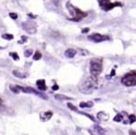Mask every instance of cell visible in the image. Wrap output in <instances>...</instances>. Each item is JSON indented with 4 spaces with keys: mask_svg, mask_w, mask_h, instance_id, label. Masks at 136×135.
Listing matches in <instances>:
<instances>
[{
    "mask_svg": "<svg viewBox=\"0 0 136 135\" xmlns=\"http://www.w3.org/2000/svg\"><path fill=\"white\" fill-rule=\"evenodd\" d=\"M19 88H20V92H23L25 93V94H35V95L39 96V97L43 98V99H47V96H46V94H43V93H40L38 92V91L34 90V88H32V87H23V86H20L19 85Z\"/></svg>",
    "mask_w": 136,
    "mask_h": 135,
    "instance_id": "obj_6",
    "label": "cell"
},
{
    "mask_svg": "<svg viewBox=\"0 0 136 135\" xmlns=\"http://www.w3.org/2000/svg\"><path fill=\"white\" fill-rule=\"evenodd\" d=\"M68 107L70 108L71 110H73V111H75V112H77V111H78L77 107H76L75 106H73L72 104H70V103H68Z\"/></svg>",
    "mask_w": 136,
    "mask_h": 135,
    "instance_id": "obj_23",
    "label": "cell"
},
{
    "mask_svg": "<svg viewBox=\"0 0 136 135\" xmlns=\"http://www.w3.org/2000/svg\"><path fill=\"white\" fill-rule=\"evenodd\" d=\"M80 107L81 108H84V107H88V104L85 102H81V104H80Z\"/></svg>",
    "mask_w": 136,
    "mask_h": 135,
    "instance_id": "obj_27",
    "label": "cell"
},
{
    "mask_svg": "<svg viewBox=\"0 0 136 135\" xmlns=\"http://www.w3.org/2000/svg\"><path fill=\"white\" fill-rule=\"evenodd\" d=\"M22 27L29 33H32H32H36V24L34 23V22H31V21L24 22V23L22 24Z\"/></svg>",
    "mask_w": 136,
    "mask_h": 135,
    "instance_id": "obj_8",
    "label": "cell"
},
{
    "mask_svg": "<svg viewBox=\"0 0 136 135\" xmlns=\"http://www.w3.org/2000/svg\"><path fill=\"white\" fill-rule=\"evenodd\" d=\"M66 7H67L69 14L71 15V18L69 19L70 20H73V21H80V20L86 18L87 16H88L87 12H84L80 9V8H76V7H74L69 2H68L67 4H66Z\"/></svg>",
    "mask_w": 136,
    "mask_h": 135,
    "instance_id": "obj_2",
    "label": "cell"
},
{
    "mask_svg": "<svg viewBox=\"0 0 136 135\" xmlns=\"http://www.w3.org/2000/svg\"><path fill=\"white\" fill-rule=\"evenodd\" d=\"M88 39L91 41L95 42V43H100V42H104L109 40V36L107 35H102L100 33H93L91 35L88 36Z\"/></svg>",
    "mask_w": 136,
    "mask_h": 135,
    "instance_id": "obj_7",
    "label": "cell"
},
{
    "mask_svg": "<svg viewBox=\"0 0 136 135\" xmlns=\"http://www.w3.org/2000/svg\"><path fill=\"white\" fill-rule=\"evenodd\" d=\"M9 56L14 59V60H19V59H20V57H19V55L16 53V52H10Z\"/></svg>",
    "mask_w": 136,
    "mask_h": 135,
    "instance_id": "obj_19",
    "label": "cell"
},
{
    "mask_svg": "<svg viewBox=\"0 0 136 135\" xmlns=\"http://www.w3.org/2000/svg\"><path fill=\"white\" fill-rule=\"evenodd\" d=\"M41 57H42V54L39 51H36L35 54L34 55V60H39V59H41Z\"/></svg>",
    "mask_w": 136,
    "mask_h": 135,
    "instance_id": "obj_20",
    "label": "cell"
},
{
    "mask_svg": "<svg viewBox=\"0 0 136 135\" xmlns=\"http://www.w3.org/2000/svg\"><path fill=\"white\" fill-rule=\"evenodd\" d=\"M52 116H53V112L46 111V112L42 113L41 115H40V117H41V120H43V121H47V120H49L50 118H51Z\"/></svg>",
    "mask_w": 136,
    "mask_h": 135,
    "instance_id": "obj_9",
    "label": "cell"
},
{
    "mask_svg": "<svg viewBox=\"0 0 136 135\" xmlns=\"http://www.w3.org/2000/svg\"><path fill=\"white\" fill-rule=\"evenodd\" d=\"M58 89H59V86L57 85V84H55V85H53V86H52V90H53V91H57Z\"/></svg>",
    "mask_w": 136,
    "mask_h": 135,
    "instance_id": "obj_28",
    "label": "cell"
},
{
    "mask_svg": "<svg viewBox=\"0 0 136 135\" xmlns=\"http://www.w3.org/2000/svg\"><path fill=\"white\" fill-rule=\"evenodd\" d=\"M115 75V69H113L112 71H111V76H114Z\"/></svg>",
    "mask_w": 136,
    "mask_h": 135,
    "instance_id": "obj_32",
    "label": "cell"
},
{
    "mask_svg": "<svg viewBox=\"0 0 136 135\" xmlns=\"http://www.w3.org/2000/svg\"><path fill=\"white\" fill-rule=\"evenodd\" d=\"M12 74H13L15 77L20 78V79H25V78H27V76H28L26 73H22V72H20V71H12Z\"/></svg>",
    "mask_w": 136,
    "mask_h": 135,
    "instance_id": "obj_13",
    "label": "cell"
},
{
    "mask_svg": "<svg viewBox=\"0 0 136 135\" xmlns=\"http://www.w3.org/2000/svg\"><path fill=\"white\" fill-rule=\"evenodd\" d=\"M76 50L75 49H73V48H69V49H67L65 51V56L67 57H69V58H72V57H75V55H76Z\"/></svg>",
    "mask_w": 136,
    "mask_h": 135,
    "instance_id": "obj_11",
    "label": "cell"
},
{
    "mask_svg": "<svg viewBox=\"0 0 136 135\" xmlns=\"http://www.w3.org/2000/svg\"><path fill=\"white\" fill-rule=\"evenodd\" d=\"M97 118L99 120H102V121H105V120H107L109 118V115L107 113H105V112L101 111L97 114Z\"/></svg>",
    "mask_w": 136,
    "mask_h": 135,
    "instance_id": "obj_12",
    "label": "cell"
},
{
    "mask_svg": "<svg viewBox=\"0 0 136 135\" xmlns=\"http://www.w3.org/2000/svg\"><path fill=\"white\" fill-rule=\"evenodd\" d=\"M122 120H123V117H122L121 114H118V115H116L115 116V117H114V121H116V122L122 121Z\"/></svg>",
    "mask_w": 136,
    "mask_h": 135,
    "instance_id": "obj_17",
    "label": "cell"
},
{
    "mask_svg": "<svg viewBox=\"0 0 136 135\" xmlns=\"http://www.w3.org/2000/svg\"><path fill=\"white\" fill-rule=\"evenodd\" d=\"M129 120H130V123H133L136 120V116L135 115H130L129 116Z\"/></svg>",
    "mask_w": 136,
    "mask_h": 135,
    "instance_id": "obj_22",
    "label": "cell"
},
{
    "mask_svg": "<svg viewBox=\"0 0 136 135\" xmlns=\"http://www.w3.org/2000/svg\"><path fill=\"white\" fill-rule=\"evenodd\" d=\"M32 55V49H28V50H26V51L24 52V56H25V57H29Z\"/></svg>",
    "mask_w": 136,
    "mask_h": 135,
    "instance_id": "obj_21",
    "label": "cell"
},
{
    "mask_svg": "<svg viewBox=\"0 0 136 135\" xmlns=\"http://www.w3.org/2000/svg\"><path fill=\"white\" fill-rule=\"evenodd\" d=\"M28 40V38L26 37V36H21V40H20V41L18 42V44H20V45H22V44L26 43Z\"/></svg>",
    "mask_w": 136,
    "mask_h": 135,
    "instance_id": "obj_25",
    "label": "cell"
},
{
    "mask_svg": "<svg viewBox=\"0 0 136 135\" xmlns=\"http://www.w3.org/2000/svg\"><path fill=\"white\" fill-rule=\"evenodd\" d=\"M9 89L12 93H14V94H19V93L20 92V88H19V85H13V84H10Z\"/></svg>",
    "mask_w": 136,
    "mask_h": 135,
    "instance_id": "obj_15",
    "label": "cell"
},
{
    "mask_svg": "<svg viewBox=\"0 0 136 135\" xmlns=\"http://www.w3.org/2000/svg\"><path fill=\"white\" fill-rule=\"evenodd\" d=\"M103 71V65H102V59L94 58L90 62V72L92 76H96L102 72Z\"/></svg>",
    "mask_w": 136,
    "mask_h": 135,
    "instance_id": "obj_3",
    "label": "cell"
},
{
    "mask_svg": "<svg viewBox=\"0 0 136 135\" xmlns=\"http://www.w3.org/2000/svg\"><path fill=\"white\" fill-rule=\"evenodd\" d=\"M103 80L96 76H92L91 75L89 78H87L80 86V91L83 94H92L95 90L99 89L102 87Z\"/></svg>",
    "mask_w": 136,
    "mask_h": 135,
    "instance_id": "obj_1",
    "label": "cell"
},
{
    "mask_svg": "<svg viewBox=\"0 0 136 135\" xmlns=\"http://www.w3.org/2000/svg\"><path fill=\"white\" fill-rule=\"evenodd\" d=\"M130 135H136V133L134 132V131H130Z\"/></svg>",
    "mask_w": 136,
    "mask_h": 135,
    "instance_id": "obj_31",
    "label": "cell"
},
{
    "mask_svg": "<svg viewBox=\"0 0 136 135\" xmlns=\"http://www.w3.org/2000/svg\"><path fill=\"white\" fill-rule=\"evenodd\" d=\"M121 82L125 86H135L136 85V72L132 71L124 75L121 79Z\"/></svg>",
    "mask_w": 136,
    "mask_h": 135,
    "instance_id": "obj_5",
    "label": "cell"
},
{
    "mask_svg": "<svg viewBox=\"0 0 136 135\" xmlns=\"http://www.w3.org/2000/svg\"><path fill=\"white\" fill-rule=\"evenodd\" d=\"M56 99H58V100H68V99H71L69 97H67V96H64V95H60V94H56L55 95Z\"/></svg>",
    "mask_w": 136,
    "mask_h": 135,
    "instance_id": "obj_18",
    "label": "cell"
},
{
    "mask_svg": "<svg viewBox=\"0 0 136 135\" xmlns=\"http://www.w3.org/2000/svg\"><path fill=\"white\" fill-rule=\"evenodd\" d=\"M5 108V106H4V101L1 97H0V111H2L3 109Z\"/></svg>",
    "mask_w": 136,
    "mask_h": 135,
    "instance_id": "obj_26",
    "label": "cell"
},
{
    "mask_svg": "<svg viewBox=\"0 0 136 135\" xmlns=\"http://www.w3.org/2000/svg\"><path fill=\"white\" fill-rule=\"evenodd\" d=\"M2 38L3 39H6V40L10 41V40L14 39V36H13V34H10V33H5V34H3L2 35Z\"/></svg>",
    "mask_w": 136,
    "mask_h": 135,
    "instance_id": "obj_16",
    "label": "cell"
},
{
    "mask_svg": "<svg viewBox=\"0 0 136 135\" xmlns=\"http://www.w3.org/2000/svg\"><path fill=\"white\" fill-rule=\"evenodd\" d=\"M9 17L12 19V20H17V19H18V14L14 13V12H10V13H9Z\"/></svg>",
    "mask_w": 136,
    "mask_h": 135,
    "instance_id": "obj_24",
    "label": "cell"
},
{
    "mask_svg": "<svg viewBox=\"0 0 136 135\" xmlns=\"http://www.w3.org/2000/svg\"><path fill=\"white\" fill-rule=\"evenodd\" d=\"M89 31H90V29H89V28H84V29L81 30V33H88Z\"/></svg>",
    "mask_w": 136,
    "mask_h": 135,
    "instance_id": "obj_29",
    "label": "cell"
},
{
    "mask_svg": "<svg viewBox=\"0 0 136 135\" xmlns=\"http://www.w3.org/2000/svg\"><path fill=\"white\" fill-rule=\"evenodd\" d=\"M95 131L98 133L99 135H106V131H105L103 128H101L100 126L95 125Z\"/></svg>",
    "mask_w": 136,
    "mask_h": 135,
    "instance_id": "obj_14",
    "label": "cell"
},
{
    "mask_svg": "<svg viewBox=\"0 0 136 135\" xmlns=\"http://www.w3.org/2000/svg\"><path fill=\"white\" fill-rule=\"evenodd\" d=\"M28 16H30V17H32V19H35V18H36V16H34L32 14H29Z\"/></svg>",
    "mask_w": 136,
    "mask_h": 135,
    "instance_id": "obj_30",
    "label": "cell"
},
{
    "mask_svg": "<svg viewBox=\"0 0 136 135\" xmlns=\"http://www.w3.org/2000/svg\"><path fill=\"white\" fill-rule=\"evenodd\" d=\"M36 86H37V88L40 91H46V89H47V86L45 84V80H38L36 82Z\"/></svg>",
    "mask_w": 136,
    "mask_h": 135,
    "instance_id": "obj_10",
    "label": "cell"
},
{
    "mask_svg": "<svg viewBox=\"0 0 136 135\" xmlns=\"http://www.w3.org/2000/svg\"><path fill=\"white\" fill-rule=\"evenodd\" d=\"M99 6L104 11H109L117 7H122L123 4L120 2H114L112 3L110 0H100L99 1Z\"/></svg>",
    "mask_w": 136,
    "mask_h": 135,
    "instance_id": "obj_4",
    "label": "cell"
}]
</instances>
